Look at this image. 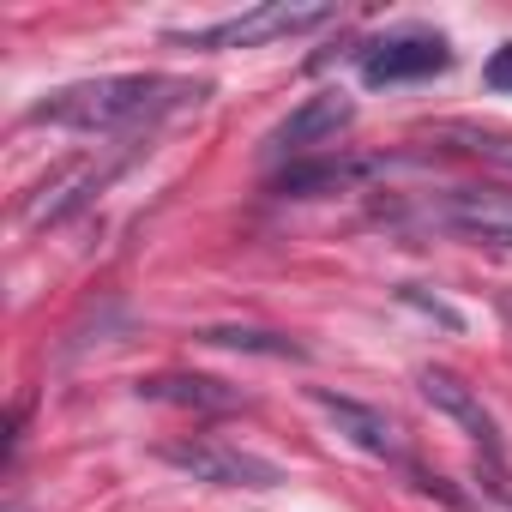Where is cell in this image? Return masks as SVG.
Wrapping results in <instances>:
<instances>
[{"label":"cell","mask_w":512,"mask_h":512,"mask_svg":"<svg viewBox=\"0 0 512 512\" xmlns=\"http://www.w3.org/2000/svg\"><path fill=\"white\" fill-rule=\"evenodd\" d=\"M205 85L187 79H163V73H109V79H79L61 85L49 97H37L25 109V127H73V133H109V127H133L151 121L175 103H199Z\"/></svg>","instance_id":"6da1fadb"},{"label":"cell","mask_w":512,"mask_h":512,"mask_svg":"<svg viewBox=\"0 0 512 512\" xmlns=\"http://www.w3.org/2000/svg\"><path fill=\"white\" fill-rule=\"evenodd\" d=\"M332 19H338L332 7H290V0H272V7L235 13V19L205 25V31H175L169 43H181V49H260V43H278V37L320 31V25H332Z\"/></svg>","instance_id":"7a4b0ae2"},{"label":"cell","mask_w":512,"mask_h":512,"mask_svg":"<svg viewBox=\"0 0 512 512\" xmlns=\"http://www.w3.org/2000/svg\"><path fill=\"white\" fill-rule=\"evenodd\" d=\"M157 458L193 482H211V488H278L284 482V464H272L260 452H241L229 440H163Z\"/></svg>","instance_id":"3957f363"},{"label":"cell","mask_w":512,"mask_h":512,"mask_svg":"<svg viewBox=\"0 0 512 512\" xmlns=\"http://www.w3.org/2000/svg\"><path fill=\"white\" fill-rule=\"evenodd\" d=\"M428 229H446L476 247H512V193L506 187H452L422 211Z\"/></svg>","instance_id":"277c9868"},{"label":"cell","mask_w":512,"mask_h":512,"mask_svg":"<svg viewBox=\"0 0 512 512\" xmlns=\"http://www.w3.org/2000/svg\"><path fill=\"white\" fill-rule=\"evenodd\" d=\"M350 121H356V103H350L344 91H320V97H308L302 109H290V115L272 127L266 151H272V157H308V151L332 145Z\"/></svg>","instance_id":"5b68a950"},{"label":"cell","mask_w":512,"mask_h":512,"mask_svg":"<svg viewBox=\"0 0 512 512\" xmlns=\"http://www.w3.org/2000/svg\"><path fill=\"white\" fill-rule=\"evenodd\" d=\"M446 67H452V49L440 37H422V31H404V37H386V43L362 49V79L368 85H410V79H434Z\"/></svg>","instance_id":"8992f818"},{"label":"cell","mask_w":512,"mask_h":512,"mask_svg":"<svg viewBox=\"0 0 512 512\" xmlns=\"http://www.w3.org/2000/svg\"><path fill=\"white\" fill-rule=\"evenodd\" d=\"M386 163L380 157H332V151H320V157H296V163H284L278 175H272V193L278 199H326V193H344V187H356V181H368V175H380Z\"/></svg>","instance_id":"52a82bcc"},{"label":"cell","mask_w":512,"mask_h":512,"mask_svg":"<svg viewBox=\"0 0 512 512\" xmlns=\"http://www.w3.org/2000/svg\"><path fill=\"white\" fill-rule=\"evenodd\" d=\"M416 386H422V398H428L440 416H452V422H458L482 452H488V458H500V428H494L488 404H482V398L452 374V368H422V374H416Z\"/></svg>","instance_id":"ba28073f"},{"label":"cell","mask_w":512,"mask_h":512,"mask_svg":"<svg viewBox=\"0 0 512 512\" xmlns=\"http://www.w3.org/2000/svg\"><path fill=\"white\" fill-rule=\"evenodd\" d=\"M314 404L338 422V434L350 440V446H362L368 458H398V428L386 422V410H374V404H362V398H338V392H326V386H314Z\"/></svg>","instance_id":"9c48e42d"},{"label":"cell","mask_w":512,"mask_h":512,"mask_svg":"<svg viewBox=\"0 0 512 512\" xmlns=\"http://www.w3.org/2000/svg\"><path fill=\"white\" fill-rule=\"evenodd\" d=\"M133 392L151 404H175V410H241L247 404L241 386H223L211 374H145Z\"/></svg>","instance_id":"30bf717a"},{"label":"cell","mask_w":512,"mask_h":512,"mask_svg":"<svg viewBox=\"0 0 512 512\" xmlns=\"http://www.w3.org/2000/svg\"><path fill=\"white\" fill-rule=\"evenodd\" d=\"M199 344H217V350H241V356H278V362H302L308 344L284 338V332H260V326H205Z\"/></svg>","instance_id":"8fae6325"},{"label":"cell","mask_w":512,"mask_h":512,"mask_svg":"<svg viewBox=\"0 0 512 512\" xmlns=\"http://www.w3.org/2000/svg\"><path fill=\"white\" fill-rule=\"evenodd\" d=\"M398 302H404V308H416V314H428V320H434V326H446V332H464V326H470L446 296H434V290H422V284H398Z\"/></svg>","instance_id":"7c38bea8"},{"label":"cell","mask_w":512,"mask_h":512,"mask_svg":"<svg viewBox=\"0 0 512 512\" xmlns=\"http://www.w3.org/2000/svg\"><path fill=\"white\" fill-rule=\"evenodd\" d=\"M482 79H488V91H512V43H506V49H494V61H488V73H482Z\"/></svg>","instance_id":"4fadbf2b"}]
</instances>
